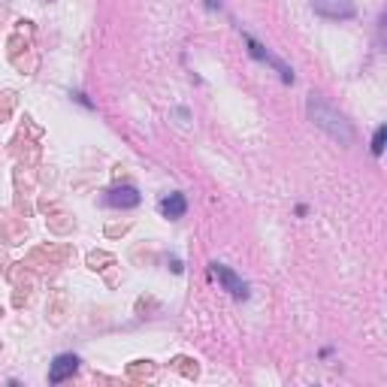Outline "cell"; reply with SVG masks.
Segmentation results:
<instances>
[{
    "instance_id": "1",
    "label": "cell",
    "mask_w": 387,
    "mask_h": 387,
    "mask_svg": "<svg viewBox=\"0 0 387 387\" xmlns=\"http://www.w3.org/2000/svg\"><path fill=\"white\" fill-rule=\"evenodd\" d=\"M305 112H309V121L315 124V128L324 130L333 142H339V145L354 142V128H351V121L336 106H330L324 97L309 94V100H305Z\"/></svg>"
},
{
    "instance_id": "2",
    "label": "cell",
    "mask_w": 387,
    "mask_h": 387,
    "mask_svg": "<svg viewBox=\"0 0 387 387\" xmlns=\"http://www.w3.org/2000/svg\"><path fill=\"white\" fill-rule=\"evenodd\" d=\"M242 40H245V45H248V55H252L254 61H260V64L272 67V70H276V73L281 76V82H284V85H293V70H291L288 64H284L281 58H276V55H272L264 43H257V40L252 37V33H242Z\"/></svg>"
},
{
    "instance_id": "3",
    "label": "cell",
    "mask_w": 387,
    "mask_h": 387,
    "mask_svg": "<svg viewBox=\"0 0 387 387\" xmlns=\"http://www.w3.org/2000/svg\"><path fill=\"white\" fill-rule=\"evenodd\" d=\"M212 276L221 281V288L230 293L233 300H248V281L242 276H236L227 264H212Z\"/></svg>"
},
{
    "instance_id": "4",
    "label": "cell",
    "mask_w": 387,
    "mask_h": 387,
    "mask_svg": "<svg viewBox=\"0 0 387 387\" xmlns=\"http://www.w3.org/2000/svg\"><path fill=\"white\" fill-rule=\"evenodd\" d=\"M312 9L330 21H348L357 16V6L351 0H312Z\"/></svg>"
},
{
    "instance_id": "5",
    "label": "cell",
    "mask_w": 387,
    "mask_h": 387,
    "mask_svg": "<svg viewBox=\"0 0 387 387\" xmlns=\"http://www.w3.org/2000/svg\"><path fill=\"white\" fill-rule=\"evenodd\" d=\"M140 191H136L133 185H121V188H109L106 191V197L103 203L112 209H133V206H140Z\"/></svg>"
},
{
    "instance_id": "6",
    "label": "cell",
    "mask_w": 387,
    "mask_h": 387,
    "mask_svg": "<svg viewBox=\"0 0 387 387\" xmlns=\"http://www.w3.org/2000/svg\"><path fill=\"white\" fill-rule=\"evenodd\" d=\"M79 369V357L76 354H58L52 363H49V381L52 384H61L67 378H73Z\"/></svg>"
},
{
    "instance_id": "7",
    "label": "cell",
    "mask_w": 387,
    "mask_h": 387,
    "mask_svg": "<svg viewBox=\"0 0 387 387\" xmlns=\"http://www.w3.org/2000/svg\"><path fill=\"white\" fill-rule=\"evenodd\" d=\"M157 209H161L164 218L176 221V218H185V212H188V200H185V194L173 191V194H169V197H164L161 203H157Z\"/></svg>"
},
{
    "instance_id": "8",
    "label": "cell",
    "mask_w": 387,
    "mask_h": 387,
    "mask_svg": "<svg viewBox=\"0 0 387 387\" xmlns=\"http://www.w3.org/2000/svg\"><path fill=\"white\" fill-rule=\"evenodd\" d=\"M384 140H387V128H384V124H378V128H375V136H372V155H375V157H381Z\"/></svg>"
},
{
    "instance_id": "9",
    "label": "cell",
    "mask_w": 387,
    "mask_h": 387,
    "mask_svg": "<svg viewBox=\"0 0 387 387\" xmlns=\"http://www.w3.org/2000/svg\"><path fill=\"white\" fill-rule=\"evenodd\" d=\"M76 100H79V103H82V106H88V109H91V100L82 94V91H76Z\"/></svg>"
},
{
    "instance_id": "10",
    "label": "cell",
    "mask_w": 387,
    "mask_h": 387,
    "mask_svg": "<svg viewBox=\"0 0 387 387\" xmlns=\"http://www.w3.org/2000/svg\"><path fill=\"white\" fill-rule=\"evenodd\" d=\"M206 4V9H221V0H203Z\"/></svg>"
},
{
    "instance_id": "11",
    "label": "cell",
    "mask_w": 387,
    "mask_h": 387,
    "mask_svg": "<svg viewBox=\"0 0 387 387\" xmlns=\"http://www.w3.org/2000/svg\"><path fill=\"white\" fill-rule=\"evenodd\" d=\"M169 267H173V272H181V269H185V267H181V260H176V257H173V264H169Z\"/></svg>"
}]
</instances>
